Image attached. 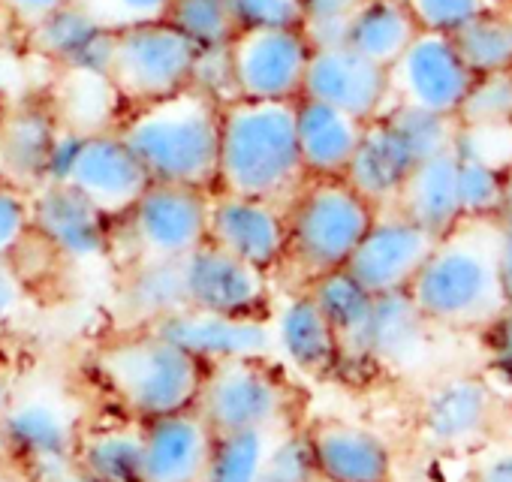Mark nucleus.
<instances>
[{"instance_id": "f257e3e1", "label": "nucleus", "mask_w": 512, "mask_h": 482, "mask_svg": "<svg viewBox=\"0 0 512 482\" xmlns=\"http://www.w3.org/2000/svg\"><path fill=\"white\" fill-rule=\"evenodd\" d=\"M497 241L500 217H464L437 235L425 266L407 287V296L431 326L482 332L506 314Z\"/></svg>"}, {"instance_id": "f03ea898", "label": "nucleus", "mask_w": 512, "mask_h": 482, "mask_svg": "<svg viewBox=\"0 0 512 482\" xmlns=\"http://www.w3.org/2000/svg\"><path fill=\"white\" fill-rule=\"evenodd\" d=\"M305 184L296 142V103L235 100L220 109L214 190L290 202Z\"/></svg>"}, {"instance_id": "7ed1b4c3", "label": "nucleus", "mask_w": 512, "mask_h": 482, "mask_svg": "<svg viewBox=\"0 0 512 482\" xmlns=\"http://www.w3.org/2000/svg\"><path fill=\"white\" fill-rule=\"evenodd\" d=\"M157 184L214 190L220 148V106L193 91L133 106L115 127Z\"/></svg>"}, {"instance_id": "20e7f679", "label": "nucleus", "mask_w": 512, "mask_h": 482, "mask_svg": "<svg viewBox=\"0 0 512 482\" xmlns=\"http://www.w3.org/2000/svg\"><path fill=\"white\" fill-rule=\"evenodd\" d=\"M94 365L136 422L196 407L205 380V365L154 329H130L103 344Z\"/></svg>"}, {"instance_id": "39448f33", "label": "nucleus", "mask_w": 512, "mask_h": 482, "mask_svg": "<svg viewBox=\"0 0 512 482\" xmlns=\"http://www.w3.org/2000/svg\"><path fill=\"white\" fill-rule=\"evenodd\" d=\"M374 214L344 178H305L287 202V266L305 281L344 269Z\"/></svg>"}, {"instance_id": "423d86ee", "label": "nucleus", "mask_w": 512, "mask_h": 482, "mask_svg": "<svg viewBox=\"0 0 512 482\" xmlns=\"http://www.w3.org/2000/svg\"><path fill=\"white\" fill-rule=\"evenodd\" d=\"M455 133L458 121L452 118L392 103L383 115L365 121L344 181L374 208H389L410 172L428 157L446 151L455 142Z\"/></svg>"}, {"instance_id": "0eeeda50", "label": "nucleus", "mask_w": 512, "mask_h": 482, "mask_svg": "<svg viewBox=\"0 0 512 482\" xmlns=\"http://www.w3.org/2000/svg\"><path fill=\"white\" fill-rule=\"evenodd\" d=\"M211 190L184 184H157L112 223V248L130 263H181L208 241Z\"/></svg>"}, {"instance_id": "6e6552de", "label": "nucleus", "mask_w": 512, "mask_h": 482, "mask_svg": "<svg viewBox=\"0 0 512 482\" xmlns=\"http://www.w3.org/2000/svg\"><path fill=\"white\" fill-rule=\"evenodd\" d=\"M46 181H58L82 193L106 220H121L148 190L151 178L118 130L76 133L61 127Z\"/></svg>"}, {"instance_id": "1a4fd4ad", "label": "nucleus", "mask_w": 512, "mask_h": 482, "mask_svg": "<svg viewBox=\"0 0 512 482\" xmlns=\"http://www.w3.org/2000/svg\"><path fill=\"white\" fill-rule=\"evenodd\" d=\"M196 410L214 434L226 431H284L293 419V389L263 359H226L205 368Z\"/></svg>"}, {"instance_id": "9d476101", "label": "nucleus", "mask_w": 512, "mask_h": 482, "mask_svg": "<svg viewBox=\"0 0 512 482\" xmlns=\"http://www.w3.org/2000/svg\"><path fill=\"white\" fill-rule=\"evenodd\" d=\"M196 46L166 19L115 34L109 79L127 109L187 91Z\"/></svg>"}, {"instance_id": "9b49d317", "label": "nucleus", "mask_w": 512, "mask_h": 482, "mask_svg": "<svg viewBox=\"0 0 512 482\" xmlns=\"http://www.w3.org/2000/svg\"><path fill=\"white\" fill-rule=\"evenodd\" d=\"M476 76L458 55L452 37L419 31L389 67L392 103L458 121Z\"/></svg>"}, {"instance_id": "f8f14e48", "label": "nucleus", "mask_w": 512, "mask_h": 482, "mask_svg": "<svg viewBox=\"0 0 512 482\" xmlns=\"http://www.w3.org/2000/svg\"><path fill=\"white\" fill-rule=\"evenodd\" d=\"M229 49L241 100L296 103L302 97L314 52L302 28L238 31Z\"/></svg>"}, {"instance_id": "ddd939ff", "label": "nucleus", "mask_w": 512, "mask_h": 482, "mask_svg": "<svg viewBox=\"0 0 512 482\" xmlns=\"http://www.w3.org/2000/svg\"><path fill=\"white\" fill-rule=\"evenodd\" d=\"M187 308L223 317H269L272 275L256 269L211 241L181 260Z\"/></svg>"}, {"instance_id": "4468645a", "label": "nucleus", "mask_w": 512, "mask_h": 482, "mask_svg": "<svg viewBox=\"0 0 512 482\" xmlns=\"http://www.w3.org/2000/svg\"><path fill=\"white\" fill-rule=\"evenodd\" d=\"M208 241L272 275L287 266V205L211 190Z\"/></svg>"}, {"instance_id": "2eb2a0df", "label": "nucleus", "mask_w": 512, "mask_h": 482, "mask_svg": "<svg viewBox=\"0 0 512 482\" xmlns=\"http://www.w3.org/2000/svg\"><path fill=\"white\" fill-rule=\"evenodd\" d=\"M437 235L395 208H377L368 232L344 266L368 293H404L425 266Z\"/></svg>"}, {"instance_id": "dca6fc26", "label": "nucleus", "mask_w": 512, "mask_h": 482, "mask_svg": "<svg viewBox=\"0 0 512 482\" xmlns=\"http://www.w3.org/2000/svg\"><path fill=\"white\" fill-rule=\"evenodd\" d=\"M28 208L31 235L55 257L94 263L112 251V220H106L103 211L73 187L46 181L28 193Z\"/></svg>"}, {"instance_id": "f3484780", "label": "nucleus", "mask_w": 512, "mask_h": 482, "mask_svg": "<svg viewBox=\"0 0 512 482\" xmlns=\"http://www.w3.org/2000/svg\"><path fill=\"white\" fill-rule=\"evenodd\" d=\"M500 401L485 380L449 377L437 383L419 410V437L434 452H470L491 440Z\"/></svg>"}, {"instance_id": "a211bd4d", "label": "nucleus", "mask_w": 512, "mask_h": 482, "mask_svg": "<svg viewBox=\"0 0 512 482\" xmlns=\"http://www.w3.org/2000/svg\"><path fill=\"white\" fill-rule=\"evenodd\" d=\"M82 428L76 407L49 389L10 395L7 404V440L10 458L28 461L25 473H40L76 458Z\"/></svg>"}, {"instance_id": "6ab92c4d", "label": "nucleus", "mask_w": 512, "mask_h": 482, "mask_svg": "<svg viewBox=\"0 0 512 482\" xmlns=\"http://www.w3.org/2000/svg\"><path fill=\"white\" fill-rule=\"evenodd\" d=\"M302 97L329 103L359 121H374L392 106L389 70L368 61L347 43L317 46L308 61Z\"/></svg>"}, {"instance_id": "aec40b11", "label": "nucleus", "mask_w": 512, "mask_h": 482, "mask_svg": "<svg viewBox=\"0 0 512 482\" xmlns=\"http://www.w3.org/2000/svg\"><path fill=\"white\" fill-rule=\"evenodd\" d=\"M157 335L169 338L175 347L199 359L205 368L226 359H263L272 356V326L269 317H223L196 308H181L157 323Z\"/></svg>"}, {"instance_id": "412c9836", "label": "nucleus", "mask_w": 512, "mask_h": 482, "mask_svg": "<svg viewBox=\"0 0 512 482\" xmlns=\"http://www.w3.org/2000/svg\"><path fill=\"white\" fill-rule=\"evenodd\" d=\"M139 482H205L214 431L196 407L142 422Z\"/></svg>"}, {"instance_id": "4be33fe9", "label": "nucleus", "mask_w": 512, "mask_h": 482, "mask_svg": "<svg viewBox=\"0 0 512 482\" xmlns=\"http://www.w3.org/2000/svg\"><path fill=\"white\" fill-rule=\"evenodd\" d=\"M317 482H389L392 452L386 440L356 422L323 419L305 431Z\"/></svg>"}, {"instance_id": "5701e85b", "label": "nucleus", "mask_w": 512, "mask_h": 482, "mask_svg": "<svg viewBox=\"0 0 512 482\" xmlns=\"http://www.w3.org/2000/svg\"><path fill=\"white\" fill-rule=\"evenodd\" d=\"M269 326L272 356L308 377H326L344 362L338 335L308 287L281 299L269 314Z\"/></svg>"}, {"instance_id": "b1692460", "label": "nucleus", "mask_w": 512, "mask_h": 482, "mask_svg": "<svg viewBox=\"0 0 512 482\" xmlns=\"http://www.w3.org/2000/svg\"><path fill=\"white\" fill-rule=\"evenodd\" d=\"M58 118L49 100H25L0 109V181L31 193L46 184Z\"/></svg>"}, {"instance_id": "393cba45", "label": "nucleus", "mask_w": 512, "mask_h": 482, "mask_svg": "<svg viewBox=\"0 0 512 482\" xmlns=\"http://www.w3.org/2000/svg\"><path fill=\"white\" fill-rule=\"evenodd\" d=\"M28 49L55 64L58 70H85V73H106L112 67L115 34L94 22L79 4H67L58 13L37 22L25 31Z\"/></svg>"}, {"instance_id": "a878e982", "label": "nucleus", "mask_w": 512, "mask_h": 482, "mask_svg": "<svg viewBox=\"0 0 512 482\" xmlns=\"http://www.w3.org/2000/svg\"><path fill=\"white\" fill-rule=\"evenodd\" d=\"M365 121L311 100H296V142L305 178H344L356 145L362 139Z\"/></svg>"}, {"instance_id": "bb28decb", "label": "nucleus", "mask_w": 512, "mask_h": 482, "mask_svg": "<svg viewBox=\"0 0 512 482\" xmlns=\"http://www.w3.org/2000/svg\"><path fill=\"white\" fill-rule=\"evenodd\" d=\"M419 223L422 229L443 235L455 223L464 220L461 202V175H458V154L455 145L419 163L410 178L401 184L395 202L389 205Z\"/></svg>"}, {"instance_id": "cd10ccee", "label": "nucleus", "mask_w": 512, "mask_h": 482, "mask_svg": "<svg viewBox=\"0 0 512 482\" xmlns=\"http://www.w3.org/2000/svg\"><path fill=\"white\" fill-rule=\"evenodd\" d=\"M187 308L181 263H130L118 293L115 311L130 329H148L151 323Z\"/></svg>"}, {"instance_id": "c85d7f7f", "label": "nucleus", "mask_w": 512, "mask_h": 482, "mask_svg": "<svg viewBox=\"0 0 512 482\" xmlns=\"http://www.w3.org/2000/svg\"><path fill=\"white\" fill-rule=\"evenodd\" d=\"M428 320L404 293H383L374 299V311L362 341V359L380 365H407L419 356L428 335Z\"/></svg>"}, {"instance_id": "c756f323", "label": "nucleus", "mask_w": 512, "mask_h": 482, "mask_svg": "<svg viewBox=\"0 0 512 482\" xmlns=\"http://www.w3.org/2000/svg\"><path fill=\"white\" fill-rule=\"evenodd\" d=\"M61 127L76 133H97L115 130L124 118L121 94L106 73H85V70H61V79L52 88L49 100Z\"/></svg>"}, {"instance_id": "7c9ffc66", "label": "nucleus", "mask_w": 512, "mask_h": 482, "mask_svg": "<svg viewBox=\"0 0 512 482\" xmlns=\"http://www.w3.org/2000/svg\"><path fill=\"white\" fill-rule=\"evenodd\" d=\"M419 22L401 0H362L344 43L380 67H392L404 49L416 40Z\"/></svg>"}, {"instance_id": "2f4dec72", "label": "nucleus", "mask_w": 512, "mask_h": 482, "mask_svg": "<svg viewBox=\"0 0 512 482\" xmlns=\"http://www.w3.org/2000/svg\"><path fill=\"white\" fill-rule=\"evenodd\" d=\"M308 293L329 317L341 344V359H362V341L377 296L368 293L347 269H335L308 281Z\"/></svg>"}, {"instance_id": "473e14b6", "label": "nucleus", "mask_w": 512, "mask_h": 482, "mask_svg": "<svg viewBox=\"0 0 512 482\" xmlns=\"http://www.w3.org/2000/svg\"><path fill=\"white\" fill-rule=\"evenodd\" d=\"M142 422L82 431L76 461L100 482H139L142 473Z\"/></svg>"}, {"instance_id": "72a5a7b5", "label": "nucleus", "mask_w": 512, "mask_h": 482, "mask_svg": "<svg viewBox=\"0 0 512 482\" xmlns=\"http://www.w3.org/2000/svg\"><path fill=\"white\" fill-rule=\"evenodd\" d=\"M284 431H226L214 434L211 464L205 482H260L269 470L272 452Z\"/></svg>"}, {"instance_id": "f704fd0d", "label": "nucleus", "mask_w": 512, "mask_h": 482, "mask_svg": "<svg viewBox=\"0 0 512 482\" xmlns=\"http://www.w3.org/2000/svg\"><path fill=\"white\" fill-rule=\"evenodd\" d=\"M452 43L473 76L509 73L512 70V10H488L461 31Z\"/></svg>"}, {"instance_id": "c9c22d12", "label": "nucleus", "mask_w": 512, "mask_h": 482, "mask_svg": "<svg viewBox=\"0 0 512 482\" xmlns=\"http://www.w3.org/2000/svg\"><path fill=\"white\" fill-rule=\"evenodd\" d=\"M166 22L175 25L196 49L232 43L238 34L229 0H169Z\"/></svg>"}, {"instance_id": "e433bc0d", "label": "nucleus", "mask_w": 512, "mask_h": 482, "mask_svg": "<svg viewBox=\"0 0 512 482\" xmlns=\"http://www.w3.org/2000/svg\"><path fill=\"white\" fill-rule=\"evenodd\" d=\"M187 91L199 94L202 100H208V103H214L220 109L229 106V103H235V100H241L238 82H235V64H232L229 43L196 49Z\"/></svg>"}, {"instance_id": "4c0bfd02", "label": "nucleus", "mask_w": 512, "mask_h": 482, "mask_svg": "<svg viewBox=\"0 0 512 482\" xmlns=\"http://www.w3.org/2000/svg\"><path fill=\"white\" fill-rule=\"evenodd\" d=\"M458 124H464V127L512 124V70L476 76V82L461 106Z\"/></svg>"}, {"instance_id": "58836bf2", "label": "nucleus", "mask_w": 512, "mask_h": 482, "mask_svg": "<svg viewBox=\"0 0 512 482\" xmlns=\"http://www.w3.org/2000/svg\"><path fill=\"white\" fill-rule=\"evenodd\" d=\"M362 7V0H302V31L311 46H338Z\"/></svg>"}, {"instance_id": "ea45409f", "label": "nucleus", "mask_w": 512, "mask_h": 482, "mask_svg": "<svg viewBox=\"0 0 512 482\" xmlns=\"http://www.w3.org/2000/svg\"><path fill=\"white\" fill-rule=\"evenodd\" d=\"M410 13L416 16L422 31L452 37L482 13L494 10L497 0H410Z\"/></svg>"}, {"instance_id": "a19ab883", "label": "nucleus", "mask_w": 512, "mask_h": 482, "mask_svg": "<svg viewBox=\"0 0 512 482\" xmlns=\"http://www.w3.org/2000/svg\"><path fill=\"white\" fill-rule=\"evenodd\" d=\"M94 22L118 34L133 25H148L166 19L169 0H73Z\"/></svg>"}, {"instance_id": "79ce46f5", "label": "nucleus", "mask_w": 512, "mask_h": 482, "mask_svg": "<svg viewBox=\"0 0 512 482\" xmlns=\"http://www.w3.org/2000/svg\"><path fill=\"white\" fill-rule=\"evenodd\" d=\"M229 7L238 31L302 25V0H229Z\"/></svg>"}, {"instance_id": "37998d69", "label": "nucleus", "mask_w": 512, "mask_h": 482, "mask_svg": "<svg viewBox=\"0 0 512 482\" xmlns=\"http://www.w3.org/2000/svg\"><path fill=\"white\" fill-rule=\"evenodd\" d=\"M260 482H314V464L305 434H296L293 428L281 434L269 470Z\"/></svg>"}, {"instance_id": "c03bdc74", "label": "nucleus", "mask_w": 512, "mask_h": 482, "mask_svg": "<svg viewBox=\"0 0 512 482\" xmlns=\"http://www.w3.org/2000/svg\"><path fill=\"white\" fill-rule=\"evenodd\" d=\"M31 235L28 193L0 181V254L13 257Z\"/></svg>"}, {"instance_id": "a18cd8bd", "label": "nucleus", "mask_w": 512, "mask_h": 482, "mask_svg": "<svg viewBox=\"0 0 512 482\" xmlns=\"http://www.w3.org/2000/svg\"><path fill=\"white\" fill-rule=\"evenodd\" d=\"M485 338V353H488V365L494 368V374L506 383H512V314H500L491 326L482 329Z\"/></svg>"}, {"instance_id": "49530a36", "label": "nucleus", "mask_w": 512, "mask_h": 482, "mask_svg": "<svg viewBox=\"0 0 512 482\" xmlns=\"http://www.w3.org/2000/svg\"><path fill=\"white\" fill-rule=\"evenodd\" d=\"M28 302V281L16 257L0 254V323H10L22 314Z\"/></svg>"}, {"instance_id": "de8ad7c7", "label": "nucleus", "mask_w": 512, "mask_h": 482, "mask_svg": "<svg viewBox=\"0 0 512 482\" xmlns=\"http://www.w3.org/2000/svg\"><path fill=\"white\" fill-rule=\"evenodd\" d=\"M473 479L476 482H512V440L482 446L476 449V464H473Z\"/></svg>"}, {"instance_id": "09e8293b", "label": "nucleus", "mask_w": 512, "mask_h": 482, "mask_svg": "<svg viewBox=\"0 0 512 482\" xmlns=\"http://www.w3.org/2000/svg\"><path fill=\"white\" fill-rule=\"evenodd\" d=\"M73 4V0H0V10L10 16V22L22 31H31L46 16L58 13L61 7Z\"/></svg>"}, {"instance_id": "8fccbe9b", "label": "nucleus", "mask_w": 512, "mask_h": 482, "mask_svg": "<svg viewBox=\"0 0 512 482\" xmlns=\"http://www.w3.org/2000/svg\"><path fill=\"white\" fill-rule=\"evenodd\" d=\"M497 275H500L503 308L512 314V220H506V217H500V241H497Z\"/></svg>"}, {"instance_id": "3c124183", "label": "nucleus", "mask_w": 512, "mask_h": 482, "mask_svg": "<svg viewBox=\"0 0 512 482\" xmlns=\"http://www.w3.org/2000/svg\"><path fill=\"white\" fill-rule=\"evenodd\" d=\"M34 482H100L97 476H91L85 467H79V461H64L58 467H49V470H40V473H28Z\"/></svg>"}, {"instance_id": "603ef678", "label": "nucleus", "mask_w": 512, "mask_h": 482, "mask_svg": "<svg viewBox=\"0 0 512 482\" xmlns=\"http://www.w3.org/2000/svg\"><path fill=\"white\" fill-rule=\"evenodd\" d=\"M7 404H10V389L0 383V464L10 461V440H7Z\"/></svg>"}, {"instance_id": "864d4df0", "label": "nucleus", "mask_w": 512, "mask_h": 482, "mask_svg": "<svg viewBox=\"0 0 512 482\" xmlns=\"http://www.w3.org/2000/svg\"><path fill=\"white\" fill-rule=\"evenodd\" d=\"M500 217L512 220V163L503 172V199H500Z\"/></svg>"}, {"instance_id": "5fc2aeb1", "label": "nucleus", "mask_w": 512, "mask_h": 482, "mask_svg": "<svg viewBox=\"0 0 512 482\" xmlns=\"http://www.w3.org/2000/svg\"><path fill=\"white\" fill-rule=\"evenodd\" d=\"M0 482H34V479L25 470H19L10 461H4V464H0Z\"/></svg>"}, {"instance_id": "6e6d98bb", "label": "nucleus", "mask_w": 512, "mask_h": 482, "mask_svg": "<svg viewBox=\"0 0 512 482\" xmlns=\"http://www.w3.org/2000/svg\"><path fill=\"white\" fill-rule=\"evenodd\" d=\"M0 91H4V67H0Z\"/></svg>"}, {"instance_id": "4d7b16f0", "label": "nucleus", "mask_w": 512, "mask_h": 482, "mask_svg": "<svg viewBox=\"0 0 512 482\" xmlns=\"http://www.w3.org/2000/svg\"><path fill=\"white\" fill-rule=\"evenodd\" d=\"M401 4H410V0H401Z\"/></svg>"}, {"instance_id": "13d9d810", "label": "nucleus", "mask_w": 512, "mask_h": 482, "mask_svg": "<svg viewBox=\"0 0 512 482\" xmlns=\"http://www.w3.org/2000/svg\"><path fill=\"white\" fill-rule=\"evenodd\" d=\"M314 482H317V479H314Z\"/></svg>"}]
</instances>
